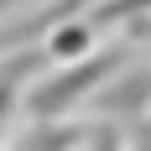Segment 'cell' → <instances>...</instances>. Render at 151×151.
<instances>
[{"mask_svg":"<svg viewBox=\"0 0 151 151\" xmlns=\"http://www.w3.org/2000/svg\"><path fill=\"white\" fill-rule=\"evenodd\" d=\"M125 63V47H99V52H78V58H63L58 73H47L42 83H31L21 94V104H26L31 120H47V115H68L73 104L94 99V94L104 89L115 68Z\"/></svg>","mask_w":151,"mask_h":151,"instance_id":"1","label":"cell"},{"mask_svg":"<svg viewBox=\"0 0 151 151\" xmlns=\"http://www.w3.org/2000/svg\"><path fill=\"white\" fill-rule=\"evenodd\" d=\"M26 78H31V58H11V63H0V130H5V125H11V115L21 109Z\"/></svg>","mask_w":151,"mask_h":151,"instance_id":"2","label":"cell"},{"mask_svg":"<svg viewBox=\"0 0 151 151\" xmlns=\"http://www.w3.org/2000/svg\"><path fill=\"white\" fill-rule=\"evenodd\" d=\"M146 99H151V73L136 78V83H120L115 94H104V109H120V104H136V109H141Z\"/></svg>","mask_w":151,"mask_h":151,"instance_id":"3","label":"cell"},{"mask_svg":"<svg viewBox=\"0 0 151 151\" xmlns=\"http://www.w3.org/2000/svg\"><path fill=\"white\" fill-rule=\"evenodd\" d=\"M130 141H136V146H151V120H141V125H136V136H130Z\"/></svg>","mask_w":151,"mask_h":151,"instance_id":"4","label":"cell"}]
</instances>
